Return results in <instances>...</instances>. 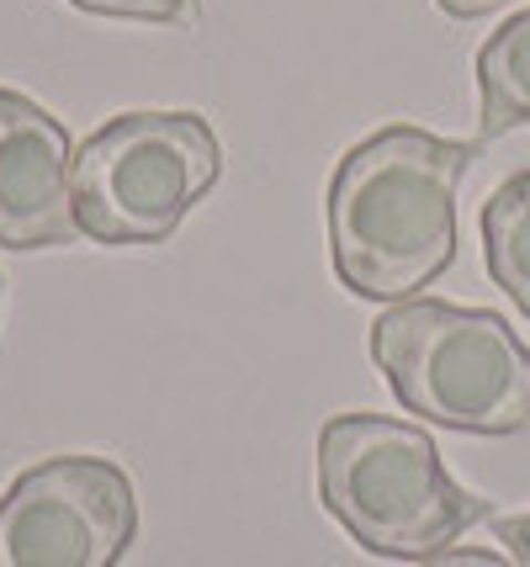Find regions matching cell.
<instances>
[{"label":"cell","instance_id":"obj_1","mask_svg":"<svg viewBox=\"0 0 530 567\" xmlns=\"http://www.w3.org/2000/svg\"><path fill=\"white\" fill-rule=\"evenodd\" d=\"M478 144L414 123L377 127L334 165L324 202L340 287L366 302H408L456 260V192Z\"/></svg>","mask_w":530,"mask_h":567},{"label":"cell","instance_id":"obj_10","mask_svg":"<svg viewBox=\"0 0 530 567\" xmlns=\"http://www.w3.org/2000/svg\"><path fill=\"white\" fill-rule=\"evenodd\" d=\"M419 567H520V563H509L505 551H493V546H446V551L425 557Z\"/></svg>","mask_w":530,"mask_h":567},{"label":"cell","instance_id":"obj_12","mask_svg":"<svg viewBox=\"0 0 530 567\" xmlns=\"http://www.w3.org/2000/svg\"><path fill=\"white\" fill-rule=\"evenodd\" d=\"M499 536L509 542V551H515V563L530 567V515H515L499 525Z\"/></svg>","mask_w":530,"mask_h":567},{"label":"cell","instance_id":"obj_8","mask_svg":"<svg viewBox=\"0 0 530 567\" xmlns=\"http://www.w3.org/2000/svg\"><path fill=\"white\" fill-rule=\"evenodd\" d=\"M482 260L499 292L530 319V171H515L482 202Z\"/></svg>","mask_w":530,"mask_h":567},{"label":"cell","instance_id":"obj_4","mask_svg":"<svg viewBox=\"0 0 530 567\" xmlns=\"http://www.w3.org/2000/svg\"><path fill=\"white\" fill-rule=\"evenodd\" d=\"M218 175L224 148L202 112H123L75 148L80 239L165 245Z\"/></svg>","mask_w":530,"mask_h":567},{"label":"cell","instance_id":"obj_11","mask_svg":"<svg viewBox=\"0 0 530 567\" xmlns=\"http://www.w3.org/2000/svg\"><path fill=\"white\" fill-rule=\"evenodd\" d=\"M446 17H456V22H478V17H493V11H505V6H515V0H435Z\"/></svg>","mask_w":530,"mask_h":567},{"label":"cell","instance_id":"obj_5","mask_svg":"<svg viewBox=\"0 0 530 567\" xmlns=\"http://www.w3.org/2000/svg\"><path fill=\"white\" fill-rule=\"evenodd\" d=\"M133 536V477L106 456H49L0 498V567H117Z\"/></svg>","mask_w":530,"mask_h":567},{"label":"cell","instance_id":"obj_2","mask_svg":"<svg viewBox=\"0 0 530 567\" xmlns=\"http://www.w3.org/2000/svg\"><path fill=\"white\" fill-rule=\"evenodd\" d=\"M319 504L361 551L393 563H425L488 515L425 430L387 414H334L319 430Z\"/></svg>","mask_w":530,"mask_h":567},{"label":"cell","instance_id":"obj_3","mask_svg":"<svg viewBox=\"0 0 530 567\" xmlns=\"http://www.w3.org/2000/svg\"><path fill=\"white\" fill-rule=\"evenodd\" d=\"M372 361L408 414L461 435L530 424V350L493 308L408 297L372 323Z\"/></svg>","mask_w":530,"mask_h":567},{"label":"cell","instance_id":"obj_6","mask_svg":"<svg viewBox=\"0 0 530 567\" xmlns=\"http://www.w3.org/2000/svg\"><path fill=\"white\" fill-rule=\"evenodd\" d=\"M75 148L43 101L0 85V245L59 249L80 239Z\"/></svg>","mask_w":530,"mask_h":567},{"label":"cell","instance_id":"obj_9","mask_svg":"<svg viewBox=\"0 0 530 567\" xmlns=\"http://www.w3.org/2000/svg\"><path fill=\"white\" fill-rule=\"evenodd\" d=\"M91 17H117V22H186L197 11V0H70Z\"/></svg>","mask_w":530,"mask_h":567},{"label":"cell","instance_id":"obj_7","mask_svg":"<svg viewBox=\"0 0 530 567\" xmlns=\"http://www.w3.org/2000/svg\"><path fill=\"white\" fill-rule=\"evenodd\" d=\"M478 96L482 138H499L530 123V11L509 17L478 49Z\"/></svg>","mask_w":530,"mask_h":567}]
</instances>
